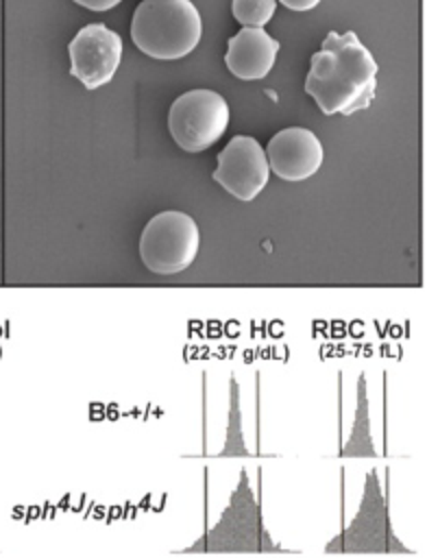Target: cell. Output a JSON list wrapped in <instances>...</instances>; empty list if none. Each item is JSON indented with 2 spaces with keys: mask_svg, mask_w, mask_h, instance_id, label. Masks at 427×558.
<instances>
[{
  "mask_svg": "<svg viewBox=\"0 0 427 558\" xmlns=\"http://www.w3.org/2000/svg\"><path fill=\"white\" fill-rule=\"evenodd\" d=\"M74 2L85 7V9H91V11H109V9H113L122 0H74Z\"/></svg>",
  "mask_w": 427,
  "mask_h": 558,
  "instance_id": "cell-10",
  "label": "cell"
},
{
  "mask_svg": "<svg viewBox=\"0 0 427 558\" xmlns=\"http://www.w3.org/2000/svg\"><path fill=\"white\" fill-rule=\"evenodd\" d=\"M270 166L266 150L251 135H235L218 155L213 181L237 201H253L268 183Z\"/></svg>",
  "mask_w": 427,
  "mask_h": 558,
  "instance_id": "cell-6",
  "label": "cell"
},
{
  "mask_svg": "<svg viewBox=\"0 0 427 558\" xmlns=\"http://www.w3.org/2000/svg\"><path fill=\"white\" fill-rule=\"evenodd\" d=\"M279 52V41L261 26H244L229 39L224 63L229 72L242 81L264 78Z\"/></svg>",
  "mask_w": 427,
  "mask_h": 558,
  "instance_id": "cell-8",
  "label": "cell"
},
{
  "mask_svg": "<svg viewBox=\"0 0 427 558\" xmlns=\"http://www.w3.org/2000/svg\"><path fill=\"white\" fill-rule=\"evenodd\" d=\"M200 233L196 220L179 209L152 216L139 235V257L155 275H176L198 255Z\"/></svg>",
  "mask_w": 427,
  "mask_h": 558,
  "instance_id": "cell-3",
  "label": "cell"
},
{
  "mask_svg": "<svg viewBox=\"0 0 427 558\" xmlns=\"http://www.w3.org/2000/svg\"><path fill=\"white\" fill-rule=\"evenodd\" d=\"M277 0H233V17L242 26H264L274 13Z\"/></svg>",
  "mask_w": 427,
  "mask_h": 558,
  "instance_id": "cell-9",
  "label": "cell"
},
{
  "mask_svg": "<svg viewBox=\"0 0 427 558\" xmlns=\"http://www.w3.org/2000/svg\"><path fill=\"white\" fill-rule=\"evenodd\" d=\"M229 126V105L213 89H190L168 111V131L185 153H203L216 144Z\"/></svg>",
  "mask_w": 427,
  "mask_h": 558,
  "instance_id": "cell-4",
  "label": "cell"
},
{
  "mask_svg": "<svg viewBox=\"0 0 427 558\" xmlns=\"http://www.w3.org/2000/svg\"><path fill=\"white\" fill-rule=\"evenodd\" d=\"M281 4H285L288 9H292V11H309V9H314L320 0H279Z\"/></svg>",
  "mask_w": 427,
  "mask_h": 558,
  "instance_id": "cell-11",
  "label": "cell"
},
{
  "mask_svg": "<svg viewBox=\"0 0 427 558\" xmlns=\"http://www.w3.org/2000/svg\"><path fill=\"white\" fill-rule=\"evenodd\" d=\"M270 170L283 181H305L322 163V144L305 126H288L274 133L266 146Z\"/></svg>",
  "mask_w": 427,
  "mask_h": 558,
  "instance_id": "cell-7",
  "label": "cell"
},
{
  "mask_svg": "<svg viewBox=\"0 0 427 558\" xmlns=\"http://www.w3.org/2000/svg\"><path fill=\"white\" fill-rule=\"evenodd\" d=\"M203 24L190 0H142L131 20V39L148 57L172 61L200 41Z\"/></svg>",
  "mask_w": 427,
  "mask_h": 558,
  "instance_id": "cell-2",
  "label": "cell"
},
{
  "mask_svg": "<svg viewBox=\"0 0 427 558\" xmlns=\"http://www.w3.org/2000/svg\"><path fill=\"white\" fill-rule=\"evenodd\" d=\"M377 70L375 57L353 31H331L312 54L305 92L325 116H351L375 100Z\"/></svg>",
  "mask_w": 427,
  "mask_h": 558,
  "instance_id": "cell-1",
  "label": "cell"
},
{
  "mask_svg": "<svg viewBox=\"0 0 427 558\" xmlns=\"http://www.w3.org/2000/svg\"><path fill=\"white\" fill-rule=\"evenodd\" d=\"M70 72L87 89H98L107 85L120 61H122V39L115 31L105 24L83 26L68 46Z\"/></svg>",
  "mask_w": 427,
  "mask_h": 558,
  "instance_id": "cell-5",
  "label": "cell"
}]
</instances>
